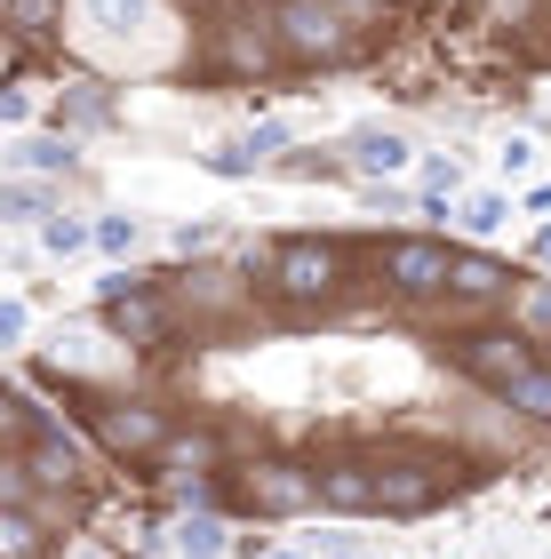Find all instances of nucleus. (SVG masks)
<instances>
[{
    "label": "nucleus",
    "mask_w": 551,
    "mask_h": 559,
    "mask_svg": "<svg viewBox=\"0 0 551 559\" xmlns=\"http://www.w3.org/2000/svg\"><path fill=\"white\" fill-rule=\"evenodd\" d=\"M344 280H352V248L320 233H288L264 257V296H280L288 320H328L344 304Z\"/></svg>",
    "instance_id": "f257e3e1"
},
{
    "label": "nucleus",
    "mask_w": 551,
    "mask_h": 559,
    "mask_svg": "<svg viewBox=\"0 0 551 559\" xmlns=\"http://www.w3.org/2000/svg\"><path fill=\"white\" fill-rule=\"evenodd\" d=\"M264 16H272V40H280L288 64H360L384 40V33H360L336 0H272Z\"/></svg>",
    "instance_id": "f03ea898"
},
{
    "label": "nucleus",
    "mask_w": 551,
    "mask_h": 559,
    "mask_svg": "<svg viewBox=\"0 0 551 559\" xmlns=\"http://www.w3.org/2000/svg\"><path fill=\"white\" fill-rule=\"evenodd\" d=\"M160 296L168 312H177V328H208V336H224V328H240L248 312L264 304V280L248 264H184V272H160Z\"/></svg>",
    "instance_id": "7ed1b4c3"
},
{
    "label": "nucleus",
    "mask_w": 551,
    "mask_h": 559,
    "mask_svg": "<svg viewBox=\"0 0 551 559\" xmlns=\"http://www.w3.org/2000/svg\"><path fill=\"white\" fill-rule=\"evenodd\" d=\"M88 400V431L105 440V455H120V464H153L160 440L177 431V416L160 408V400H136V392H81Z\"/></svg>",
    "instance_id": "20e7f679"
},
{
    "label": "nucleus",
    "mask_w": 551,
    "mask_h": 559,
    "mask_svg": "<svg viewBox=\"0 0 551 559\" xmlns=\"http://www.w3.org/2000/svg\"><path fill=\"white\" fill-rule=\"evenodd\" d=\"M447 360H456V376H471L480 392H504L512 376L536 360V336H519L512 320L471 312V320H456V336H447Z\"/></svg>",
    "instance_id": "39448f33"
},
{
    "label": "nucleus",
    "mask_w": 551,
    "mask_h": 559,
    "mask_svg": "<svg viewBox=\"0 0 551 559\" xmlns=\"http://www.w3.org/2000/svg\"><path fill=\"white\" fill-rule=\"evenodd\" d=\"M232 503L248 520H304L320 503L312 464H296V455H248V464H232Z\"/></svg>",
    "instance_id": "423d86ee"
},
{
    "label": "nucleus",
    "mask_w": 551,
    "mask_h": 559,
    "mask_svg": "<svg viewBox=\"0 0 551 559\" xmlns=\"http://www.w3.org/2000/svg\"><path fill=\"white\" fill-rule=\"evenodd\" d=\"M280 64H288V57H280V40H272V16H224V24H208L200 72H216V81H240V88H264Z\"/></svg>",
    "instance_id": "0eeeda50"
},
{
    "label": "nucleus",
    "mask_w": 551,
    "mask_h": 559,
    "mask_svg": "<svg viewBox=\"0 0 551 559\" xmlns=\"http://www.w3.org/2000/svg\"><path fill=\"white\" fill-rule=\"evenodd\" d=\"M375 288L384 304H440L447 296V240L432 233H399L375 248Z\"/></svg>",
    "instance_id": "6e6552de"
},
{
    "label": "nucleus",
    "mask_w": 551,
    "mask_h": 559,
    "mask_svg": "<svg viewBox=\"0 0 551 559\" xmlns=\"http://www.w3.org/2000/svg\"><path fill=\"white\" fill-rule=\"evenodd\" d=\"M512 264L504 257H488V248H447V320H471V312H504V296H512Z\"/></svg>",
    "instance_id": "1a4fd4ad"
},
{
    "label": "nucleus",
    "mask_w": 551,
    "mask_h": 559,
    "mask_svg": "<svg viewBox=\"0 0 551 559\" xmlns=\"http://www.w3.org/2000/svg\"><path fill=\"white\" fill-rule=\"evenodd\" d=\"M312 488H320V512H336V520H368L375 512V464L368 455H328V464H312Z\"/></svg>",
    "instance_id": "9d476101"
},
{
    "label": "nucleus",
    "mask_w": 551,
    "mask_h": 559,
    "mask_svg": "<svg viewBox=\"0 0 551 559\" xmlns=\"http://www.w3.org/2000/svg\"><path fill=\"white\" fill-rule=\"evenodd\" d=\"M153 464H168V472H232V440H224L216 424H177Z\"/></svg>",
    "instance_id": "9b49d317"
},
{
    "label": "nucleus",
    "mask_w": 551,
    "mask_h": 559,
    "mask_svg": "<svg viewBox=\"0 0 551 559\" xmlns=\"http://www.w3.org/2000/svg\"><path fill=\"white\" fill-rule=\"evenodd\" d=\"M24 472H33L40 488H72V479H81V440H72L64 424H40L33 440H24Z\"/></svg>",
    "instance_id": "f8f14e48"
},
{
    "label": "nucleus",
    "mask_w": 551,
    "mask_h": 559,
    "mask_svg": "<svg viewBox=\"0 0 551 559\" xmlns=\"http://www.w3.org/2000/svg\"><path fill=\"white\" fill-rule=\"evenodd\" d=\"M408 160H416V144L399 136V129H384V120L352 129V144H344V168H352V176H399Z\"/></svg>",
    "instance_id": "ddd939ff"
},
{
    "label": "nucleus",
    "mask_w": 551,
    "mask_h": 559,
    "mask_svg": "<svg viewBox=\"0 0 551 559\" xmlns=\"http://www.w3.org/2000/svg\"><path fill=\"white\" fill-rule=\"evenodd\" d=\"M72 9H81V24H96V33L120 40V48H136L160 24V0H72Z\"/></svg>",
    "instance_id": "4468645a"
},
{
    "label": "nucleus",
    "mask_w": 551,
    "mask_h": 559,
    "mask_svg": "<svg viewBox=\"0 0 551 559\" xmlns=\"http://www.w3.org/2000/svg\"><path fill=\"white\" fill-rule=\"evenodd\" d=\"M495 400H504V416H519V424L551 431V352H536V360L519 368V376H512V384L495 392Z\"/></svg>",
    "instance_id": "2eb2a0df"
},
{
    "label": "nucleus",
    "mask_w": 551,
    "mask_h": 559,
    "mask_svg": "<svg viewBox=\"0 0 551 559\" xmlns=\"http://www.w3.org/2000/svg\"><path fill=\"white\" fill-rule=\"evenodd\" d=\"M9 160L24 176H72V168H81V144H72V129H40V136H16Z\"/></svg>",
    "instance_id": "dca6fc26"
},
{
    "label": "nucleus",
    "mask_w": 551,
    "mask_h": 559,
    "mask_svg": "<svg viewBox=\"0 0 551 559\" xmlns=\"http://www.w3.org/2000/svg\"><path fill=\"white\" fill-rule=\"evenodd\" d=\"M64 9H72V0H0V33H9L16 48L24 40H57L64 33Z\"/></svg>",
    "instance_id": "f3484780"
},
{
    "label": "nucleus",
    "mask_w": 551,
    "mask_h": 559,
    "mask_svg": "<svg viewBox=\"0 0 551 559\" xmlns=\"http://www.w3.org/2000/svg\"><path fill=\"white\" fill-rule=\"evenodd\" d=\"M0 559H48V520L33 503H0Z\"/></svg>",
    "instance_id": "a211bd4d"
},
{
    "label": "nucleus",
    "mask_w": 551,
    "mask_h": 559,
    "mask_svg": "<svg viewBox=\"0 0 551 559\" xmlns=\"http://www.w3.org/2000/svg\"><path fill=\"white\" fill-rule=\"evenodd\" d=\"M57 129H112V88H96V81L57 88Z\"/></svg>",
    "instance_id": "6ab92c4d"
},
{
    "label": "nucleus",
    "mask_w": 551,
    "mask_h": 559,
    "mask_svg": "<svg viewBox=\"0 0 551 559\" xmlns=\"http://www.w3.org/2000/svg\"><path fill=\"white\" fill-rule=\"evenodd\" d=\"M504 320L519 328V336H551V280H512V296H504Z\"/></svg>",
    "instance_id": "aec40b11"
},
{
    "label": "nucleus",
    "mask_w": 551,
    "mask_h": 559,
    "mask_svg": "<svg viewBox=\"0 0 551 559\" xmlns=\"http://www.w3.org/2000/svg\"><path fill=\"white\" fill-rule=\"evenodd\" d=\"M456 224H464L471 240L504 233V224H512V192H464V200H456Z\"/></svg>",
    "instance_id": "412c9836"
},
{
    "label": "nucleus",
    "mask_w": 551,
    "mask_h": 559,
    "mask_svg": "<svg viewBox=\"0 0 551 559\" xmlns=\"http://www.w3.org/2000/svg\"><path fill=\"white\" fill-rule=\"evenodd\" d=\"M40 248L48 257H81V248H96V216H40Z\"/></svg>",
    "instance_id": "4be33fe9"
},
{
    "label": "nucleus",
    "mask_w": 551,
    "mask_h": 559,
    "mask_svg": "<svg viewBox=\"0 0 551 559\" xmlns=\"http://www.w3.org/2000/svg\"><path fill=\"white\" fill-rule=\"evenodd\" d=\"M40 216H48V185L9 176V185H0V224H40Z\"/></svg>",
    "instance_id": "5701e85b"
},
{
    "label": "nucleus",
    "mask_w": 551,
    "mask_h": 559,
    "mask_svg": "<svg viewBox=\"0 0 551 559\" xmlns=\"http://www.w3.org/2000/svg\"><path fill=\"white\" fill-rule=\"evenodd\" d=\"M208 160V176H224V185H248V176L264 168V152L248 144V136H232V144H216V152H200Z\"/></svg>",
    "instance_id": "b1692460"
},
{
    "label": "nucleus",
    "mask_w": 551,
    "mask_h": 559,
    "mask_svg": "<svg viewBox=\"0 0 551 559\" xmlns=\"http://www.w3.org/2000/svg\"><path fill=\"white\" fill-rule=\"evenodd\" d=\"M96 248H105L112 264H129L136 248H144V224L136 216H96Z\"/></svg>",
    "instance_id": "393cba45"
},
{
    "label": "nucleus",
    "mask_w": 551,
    "mask_h": 559,
    "mask_svg": "<svg viewBox=\"0 0 551 559\" xmlns=\"http://www.w3.org/2000/svg\"><path fill=\"white\" fill-rule=\"evenodd\" d=\"M177 544H184V559H216L232 536H224V520H216V512H200V520H184V527H177Z\"/></svg>",
    "instance_id": "a878e982"
},
{
    "label": "nucleus",
    "mask_w": 551,
    "mask_h": 559,
    "mask_svg": "<svg viewBox=\"0 0 551 559\" xmlns=\"http://www.w3.org/2000/svg\"><path fill=\"white\" fill-rule=\"evenodd\" d=\"M423 192H464V168H456V152H423Z\"/></svg>",
    "instance_id": "bb28decb"
},
{
    "label": "nucleus",
    "mask_w": 551,
    "mask_h": 559,
    "mask_svg": "<svg viewBox=\"0 0 551 559\" xmlns=\"http://www.w3.org/2000/svg\"><path fill=\"white\" fill-rule=\"evenodd\" d=\"M168 248H177V257H200V248H216V224H208V216H200V224H177Z\"/></svg>",
    "instance_id": "cd10ccee"
},
{
    "label": "nucleus",
    "mask_w": 551,
    "mask_h": 559,
    "mask_svg": "<svg viewBox=\"0 0 551 559\" xmlns=\"http://www.w3.org/2000/svg\"><path fill=\"white\" fill-rule=\"evenodd\" d=\"M248 144H256L264 160H280V152H288L296 136H288V120H256V129H248Z\"/></svg>",
    "instance_id": "c85d7f7f"
},
{
    "label": "nucleus",
    "mask_w": 551,
    "mask_h": 559,
    "mask_svg": "<svg viewBox=\"0 0 551 559\" xmlns=\"http://www.w3.org/2000/svg\"><path fill=\"white\" fill-rule=\"evenodd\" d=\"M344 16L360 24V33H384V16H392V0H336Z\"/></svg>",
    "instance_id": "c756f323"
},
{
    "label": "nucleus",
    "mask_w": 551,
    "mask_h": 559,
    "mask_svg": "<svg viewBox=\"0 0 551 559\" xmlns=\"http://www.w3.org/2000/svg\"><path fill=\"white\" fill-rule=\"evenodd\" d=\"M24 328H33V312H24V296H0V344H24Z\"/></svg>",
    "instance_id": "7c9ffc66"
},
{
    "label": "nucleus",
    "mask_w": 551,
    "mask_h": 559,
    "mask_svg": "<svg viewBox=\"0 0 551 559\" xmlns=\"http://www.w3.org/2000/svg\"><path fill=\"white\" fill-rule=\"evenodd\" d=\"M495 160H504V176H528V168H536V136H504Z\"/></svg>",
    "instance_id": "2f4dec72"
},
{
    "label": "nucleus",
    "mask_w": 551,
    "mask_h": 559,
    "mask_svg": "<svg viewBox=\"0 0 551 559\" xmlns=\"http://www.w3.org/2000/svg\"><path fill=\"white\" fill-rule=\"evenodd\" d=\"M0 120H9V129H24V120H33V96H24V88H0Z\"/></svg>",
    "instance_id": "473e14b6"
},
{
    "label": "nucleus",
    "mask_w": 551,
    "mask_h": 559,
    "mask_svg": "<svg viewBox=\"0 0 551 559\" xmlns=\"http://www.w3.org/2000/svg\"><path fill=\"white\" fill-rule=\"evenodd\" d=\"M416 216H423V224H447V216H456V192H423Z\"/></svg>",
    "instance_id": "72a5a7b5"
},
{
    "label": "nucleus",
    "mask_w": 551,
    "mask_h": 559,
    "mask_svg": "<svg viewBox=\"0 0 551 559\" xmlns=\"http://www.w3.org/2000/svg\"><path fill=\"white\" fill-rule=\"evenodd\" d=\"M519 209H528V216H551V185H528V192H519Z\"/></svg>",
    "instance_id": "f704fd0d"
},
{
    "label": "nucleus",
    "mask_w": 551,
    "mask_h": 559,
    "mask_svg": "<svg viewBox=\"0 0 551 559\" xmlns=\"http://www.w3.org/2000/svg\"><path fill=\"white\" fill-rule=\"evenodd\" d=\"M528 257H536V264L551 272V224H536V240H528Z\"/></svg>",
    "instance_id": "c9c22d12"
},
{
    "label": "nucleus",
    "mask_w": 551,
    "mask_h": 559,
    "mask_svg": "<svg viewBox=\"0 0 551 559\" xmlns=\"http://www.w3.org/2000/svg\"><path fill=\"white\" fill-rule=\"evenodd\" d=\"M256 559H296V551H256Z\"/></svg>",
    "instance_id": "e433bc0d"
},
{
    "label": "nucleus",
    "mask_w": 551,
    "mask_h": 559,
    "mask_svg": "<svg viewBox=\"0 0 551 559\" xmlns=\"http://www.w3.org/2000/svg\"><path fill=\"white\" fill-rule=\"evenodd\" d=\"M72 559H105V551H72Z\"/></svg>",
    "instance_id": "4c0bfd02"
},
{
    "label": "nucleus",
    "mask_w": 551,
    "mask_h": 559,
    "mask_svg": "<svg viewBox=\"0 0 551 559\" xmlns=\"http://www.w3.org/2000/svg\"><path fill=\"white\" fill-rule=\"evenodd\" d=\"M328 559H352V551H344V544H336V551H328Z\"/></svg>",
    "instance_id": "58836bf2"
}]
</instances>
